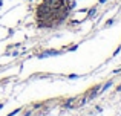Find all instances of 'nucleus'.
Here are the masks:
<instances>
[{"instance_id": "1", "label": "nucleus", "mask_w": 121, "mask_h": 116, "mask_svg": "<svg viewBox=\"0 0 121 116\" xmlns=\"http://www.w3.org/2000/svg\"><path fill=\"white\" fill-rule=\"evenodd\" d=\"M18 112H20V108H17V110H14V112H12V113H9V116H14V115H17Z\"/></svg>"}, {"instance_id": "2", "label": "nucleus", "mask_w": 121, "mask_h": 116, "mask_svg": "<svg viewBox=\"0 0 121 116\" xmlns=\"http://www.w3.org/2000/svg\"><path fill=\"white\" fill-rule=\"evenodd\" d=\"M104 2H106V0H100V3H104Z\"/></svg>"}, {"instance_id": "3", "label": "nucleus", "mask_w": 121, "mask_h": 116, "mask_svg": "<svg viewBox=\"0 0 121 116\" xmlns=\"http://www.w3.org/2000/svg\"><path fill=\"white\" fill-rule=\"evenodd\" d=\"M2 3H3V0H0V6H2Z\"/></svg>"}, {"instance_id": "4", "label": "nucleus", "mask_w": 121, "mask_h": 116, "mask_svg": "<svg viewBox=\"0 0 121 116\" xmlns=\"http://www.w3.org/2000/svg\"><path fill=\"white\" fill-rule=\"evenodd\" d=\"M118 90H121V86H118Z\"/></svg>"}]
</instances>
